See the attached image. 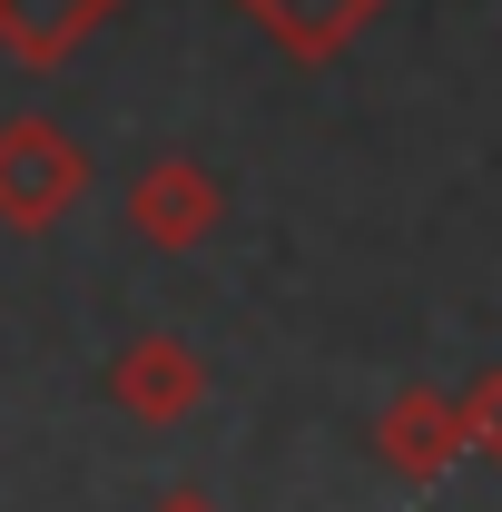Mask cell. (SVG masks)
Returning <instances> with one entry per match:
<instances>
[{"instance_id": "obj_2", "label": "cell", "mask_w": 502, "mask_h": 512, "mask_svg": "<svg viewBox=\"0 0 502 512\" xmlns=\"http://www.w3.org/2000/svg\"><path fill=\"white\" fill-rule=\"evenodd\" d=\"M128 217H138V237L168 256H188L217 237V217H227V188L197 168V158H148L138 168V188H128Z\"/></svg>"}, {"instance_id": "obj_6", "label": "cell", "mask_w": 502, "mask_h": 512, "mask_svg": "<svg viewBox=\"0 0 502 512\" xmlns=\"http://www.w3.org/2000/svg\"><path fill=\"white\" fill-rule=\"evenodd\" d=\"M119 0H0V50L20 69H60Z\"/></svg>"}, {"instance_id": "obj_1", "label": "cell", "mask_w": 502, "mask_h": 512, "mask_svg": "<svg viewBox=\"0 0 502 512\" xmlns=\"http://www.w3.org/2000/svg\"><path fill=\"white\" fill-rule=\"evenodd\" d=\"M89 188V158H79V138L60 119H0V227H20V237H40V227H60L69 207Z\"/></svg>"}, {"instance_id": "obj_4", "label": "cell", "mask_w": 502, "mask_h": 512, "mask_svg": "<svg viewBox=\"0 0 502 512\" xmlns=\"http://www.w3.org/2000/svg\"><path fill=\"white\" fill-rule=\"evenodd\" d=\"M109 394H119L138 424H178V414H197V394H207V365H197L188 335H138L119 365H109Z\"/></svg>"}, {"instance_id": "obj_3", "label": "cell", "mask_w": 502, "mask_h": 512, "mask_svg": "<svg viewBox=\"0 0 502 512\" xmlns=\"http://www.w3.org/2000/svg\"><path fill=\"white\" fill-rule=\"evenodd\" d=\"M375 453L404 473V483H443L453 463H463V414H453V394H434V384H404L394 404H384V424H375Z\"/></svg>"}, {"instance_id": "obj_5", "label": "cell", "mask_w": 502, "mask_h": 512, "mask_svg": "<svg viewBox=\"0 0 502 512\" xmlns=\"http://www.w3.org/2000/svg\"><path fill=\"white\" fill-rule=\"evenodd\" d=\"M237 10H247V20L286 50V60H335V50L375 20L384 0H237Z\"/></svg>"}, {"instance_id": "obj_7", "label": "cell", "mask_w": 502, "mask_h": 512, "mask_svg": "<svg viewBox=\"0 0 502 512\" xmlns=\"http://www.w3.org/2000/svg\"><path fill=\"white\" fill-rule=\"evenodd\" d=\"M158 512H217V503H207V493H168Z\"/></svg>"}]
</instances>
